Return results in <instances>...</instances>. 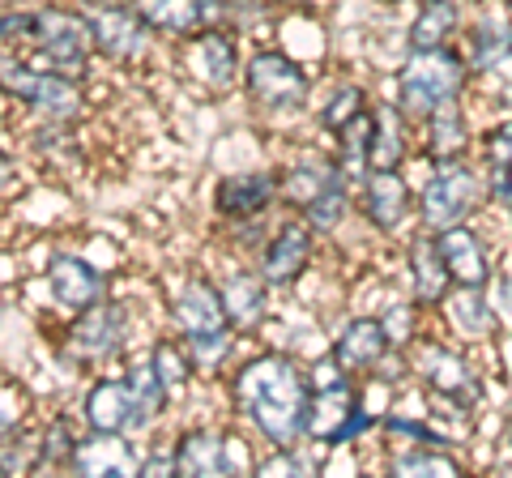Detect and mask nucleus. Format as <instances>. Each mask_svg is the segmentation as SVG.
<instances>
[{
  "instance_id": "393cba45",
  "label": "nucleus",
  "mask_w": 512,
  "mask_h": 478,
  "mask_svg": "<svg viewBox=\"0 0 512 478\" xmlns=\"http://www.w3.org/2000/svg\"><path fill=\"white\" fill-rule=\"evenodd\" d=\"M423 129V158L427 163H448V158H470L474 133H470V116L461 103H448L419 124Z\"/></svg>"
},
{
  "instance_id": "e433bc0d",
  "label": "nucleus",
  "mask_w": 512,
  "mask_h": 478,
  "mask_svg": "<svg viewBox=\"0 0 512 478\" xmlns=\"http://www.w3.org/2000/svg\"><path fill=\"white\" fill-rule=\"evenodd\" d=\"M150 359H154V368L163 372V380L171 385V393L180 389V385H188V376L197 372V368H192V355H188V346H184L180 338H167V342H158V346L150 350Z\"/></svg>"
},
{
  "instance_id": "7c9ffc66",
  "label": "nucleus",
  "mask_w": 512,
  "mask_h": 478,
  "mask_svg": "<svg viewBox=\"0 0 512 478\" xmlns=\"http://www.w3.org/2000/svg\"><path fill=\"white\" fill-rule=\"evenodd\" d=\"M124 380H128V389H133V402H137V419H141V432L158 419V414L167 410V402H171V385L163 380V372L154 368V359L146 355V359H137L133 368L124 372Z\"/></svg>"
},
{
  "instance_id": "f03ea898",
  "label": "nucleus",
  "mask_w": 512,
  "mask_h": 478,
  "mask_svg": "<svg viewBox=\"0 0 512 478\" xmlns=\"http://www.w3.org/2000/svg\"><path fill=\"white\" fill-rule=\"evenodd\" d=\"M470 77H474V69H470L466 52H461V43L410 47L393 77V103L402 107V116L410 124H423L431 111L466 99Z\"/></svg>"
},
{
  "instance_id": "473e14b6",
  "label": "nucleus",
  "mask_w": 512,
  "mask_h": 478,
  "mask_svg": "<svg viewBox=\"0 0 512 478\" xmlns=\"http://www.w3.org/2000/svg\"><path fill=\"white\" fill-rule=\"evenodd\" d=\"M389 474H402V478H453L461 474V457L453 449H436V444H406L402 453L389 457Z\"/></svg>"
},
{
  "instance_id": "20e7f679",
  "label": "nucleus",
  "mask_w": 512,
  "mask_h": 478,
  "mask_svg": "<svg viewBox=\"0 0 512 478\" xmlns=\"http://www.w3.org/2000/svg\"><path fill=\"white\" fill-rule=\"evenodd\" d=\"M0 90L30 107L35 116H43L47 124H69L86 111V90L77 77L43 69L30 56L9 52V47H0Z\"/></svg>"
},
{
  "instance_id": "a18cd8bd",
  "label": "nucleus",
  "mask_w": 512,
  "mask_h": 478,
  "mask_svg": "<svg viewBox=\"0 0 512 478\" xmlns=\"http://www.w3.org/2000/svg\"><path fill=\"white\" fill-rule=\"evenodd\" d=\"M265 5H291V9H299V5H312V0H265Z\"/></svg>"
},
{
  "instance_id": "72a5a7b5",
  "label": "nucleus",
  "mask_w": 512,
  "mask_h": 478,
  "mask_svg": "<svg viewBox=\"0 0 512 478\" xmlns=\"http://www.w3.org/2000/svg\"><path fill=\"white\" fill-rule=\"evenodd\" d=\"M367 107H372V94H367L359 82H342V86H333V90H329V99H325V103H320L316 124H320V133L338 137L350 120H359V116H363Z\"/></svg>"
},
{
  "instance_id": "4be33fe9",
  "label": "nucleus",
  "mask_w": 512,
  "mask_h": 478,
  "mask_svg": "<svg viewBox=\"0 0 512 478\" xmlns=\"http://www.w3.org/2000/svg\"><path fill=\"white\" fill-rule=\"evenodd\" d=\"M141 22H146L154 35L167 39H197L201 30L214 26V9L210 0H128Z\"/></svg>"
},
{
  "instance_id": "b1692460",
  "label": "nucleus",
  "mask_w": 512,
  "mask_h": 478,
  "mask_svg": "<svg viewBox=\"0 0 512 478\" xmlns=\"http://www.w3.org/2000/svg\"><path fill=\"white\" fill-rule=\"evenodd\" d=\"M192 65H197V77L210 90H227L244 77V60H239V47L222 26H210L192 39Z\"/></svg>"
},
{
  "instance_id": "f3484780",
  "label": "nucleus",
  "mask_w": 512,
  "mask_h": 478,
  "mask_svg": "<svg viewBox=\"0 0 512 478\" xmlns=\"http://www.w3.org/2000/svg\"><path fill=\"white\" fill-rule=\"evenodd\" d=\"M82 423H86V432H99V436L141 432L137 402H133V389H128L124 376L94 380V385L86 389V397H82Z\"/></svg>"
},
{
  "instance_id": "c03bdc74",
  "label": "nucleus",
  "mask_w": 512,
  "mask_h": 478,
  "mask_svg": "<svg viewBox=\"0 0 512 478\" xmlns=\"http://www.w3.org/2000/svg\"><path fill=\"white\" fill-rule=\"evenodd\" d=\"M256 5H265V0H210V9L222 13V18H231V13H248Z\"/></svg>"
},
{
  "instance_id": "a19ab883",
  "label": "nucleus",
  "mask_w": 512,
  "mask_h": 478,
  "mask_svg": "<svg viewBox=\"0 0 512 478\" xmlns=\"http://www.w3.org/2000/svg\"><path fill=\"white\" fill-rule=\"evenodd\" d=\"M487 201H495L500 210L512 214V163L508 167H491L487 171Z\"/></svg>"
},
{
  "instance_id": "7ed1b4c3",
  "label": "nucleus",
  "mask_w": 512,
  "mask_h": 478,
  "mask_svg": "<svg viewBox=\"0 0 512 478\" xmlns=\"http://www.w3.org/2000/svg\"><path fill=\"white\" fill-rule=\"evenodd\" d=\"M406 355H410V372L419 380V389L440 410L457 414V419H470V414L483 406L487 380L457 346H448L440 338H423L419 333V338L406 346Z\"/></svg>"
},
{
  "instance_id": "9b49d317",
  "label": "nucleus",
  "mask_w": 512,
  "mask_h": 478,
  "mask_svg": "<svg viewBox=\"0 0 512 478\" xmlns=\"http://www.w3.org/2000/svg\"><path fill=\"white\" fill-rule=\"evenodd\" d=\"M355 201H359V214L372 222L380 235H393L402 231L406 222L414 218V188L406 184L402 167L393 171H367L363 180L355 184Z\"/></svg>"
},
{
  "instance_id": "2f4dec72",
  "label": "nucleus",
  "mask_w": 512,
  "mask_h": 478,
  "mask_svg": "<svg viewBox=\"0 0 512 478\" xmlns=\"http://www.w3.org/2000/svg\"><path fill=\"white\" fill-rule=\"evenodd\" d=\"M35 444H39L35 470H73V457L82 449V427L73 419H64V414H56V419L35 436Z\"/></svg>"
},
{
  "instance_id": "a878e982",
  "label": "nucleus",
  "mask_w": 512,
  "mask_h": 478,
  "mask_svg": "<svg viewBox=\"0 0 512 478\" xmlns=\"http://www.w3.org/2000/svg\"><path fill=\"white\" fill-rule=\"evenodd\" d=\"M410 129L414 124L402 116V107L393 99H380L372 103V150H367V163L372 171H393V167H406V154H410Z\"/></svg>"
},
{
  "instance_id": "4468645a",
  "label": "nucleus",
  "mask_w": 512,
  "mask_h": 478,
  "mask_svg": "<svg viewBox=\"0 0 512 478\" xmlns=\"http://www.w3.org/2000/svg\"><path fill=\"white\" fill-rule=\"evenodd\" d=\"M312 252H316V231L303 218H286L256 252V274L269 286H291L312 265Z\"/></svg>"
},
{
  "instance_id": "c85d7f7f",
  "label": "nucleus",
  "mask_w": 512,
  "mask_h": 478,
  "mask_svg": "<svg viewBox=\"0 0 512 478\" xmlns=\"http://www.w3.org/2000/svg\"><path fill=\"white\" fill-rule=\"evenodd\" d=\"M282 201L286 205H295V210H303L316 193H325V188L333 184H342L346 180V171L338 167V158H325V154H312V158H299V163L291 167H282Z\"/></svg>"
},
{
  "instance_id": "6e6552de",
  "label": "nucleus",
  "mask_w": 512,
  "mask_h": 478,
  "mask_svg": "<svg viewBox=\"0 0 512 478\" xmlns=\"http://www.w3.org/2000/svg\"><path fill=\"white\" fill-rule=\"evenodd\" d=\"M244 94L261 111H303L312 99V77L295 56L261 47L244 60Z\"/></svg>"
},
{
  "instance_id": "f257e3e1",
  "label": "nucleus",
  "mask_w": 512,
  "mask_h": 478,
  "mask_svg": "<svg viewBox=\"0 0 512 478\" xmlns=\"http://www.w3.org/2000/svg\"><path fill=\"white\" fill-rule=\"evenodd\" d=\"M231 402L269 449H291L308 440L312 372L295 355L265 350L231 376Z\"/></svg>"
},
{
  "instance_id": "f8f14e48",
  "label": "nucleus",
  "mask_w": 512,
  "mask_h": 478,
  "mask_svg": "<svg viewBox=\"0 0 512 478\" xmlns=\"http://www.w3.org/2000/svg\"><path fill=\"white\" fill-rule=\"evenodd\" d=\"M282 201V175L269 167L222 175L214 188V210L227 222H256Z\"/></svg>"
},
{
  "instance_id": "de8ad7c7",
  "label": "nucleus",
  "mask_w": 512,
  "mask_h": 478,
  "mask_svg": "<svg viewBox=\"0 0 512 478\" xmlns=\"http://www.w3.org/2000/svg\"><path fill=\"white\" fill-rule=\"evenodd\" d=\"M504 427H508V449H512V406H508V419H504Z\"/></svg>"
},
{
  "instance_id": "4c0bfd02",
  "label": "nucleus",
  "mask_w": 512,
  "mask_h": 478,
  "mask_svg": "<svg viewBox=\"0 0 512 478\" xmlns=\"http://www.w3.org/2000/svg\"><path fill=\"white\" fill-rule=\"evenodd\" d=\"M478 158H483V171L512 163V116L487 124L483 137H478Z\"/></svg>"
},
{
  "instance_id": "9d476101",
  "label": "nucleus",
  "mask_w": 512,
  "mask_h": 478,
  "mask_svg": "<svg viewBox=\"0 0 512 478\" xmlns=\"http://www.w3.org/2000/svg\"><path fill=\"white\" fill-rule=\"evenodd\" d=\"M128 342V308L116 299H99L82 312H73V325L64 329V350L73 363H107Z\"/></svg>"
},
{
  "instance_id": "ea45409f",
  "label": "nucleus",
  "mask_w": 512,
  "mask_h": 478,
  "mask_svg": "<svg viewBox=\"0 0 512 478\" xmlns=\"http://www.w3.org/2000/svg\"><path fill=\"white\" fill-rule=\"evenodd\" d=\"M30 18H35V9H0V47H9V52H22L26 39H30Z\"/></svg>"
},
{
  "instance_id": "49530a36",
  "label": "nucleus",
  "mask_w": 512,
  "mask_h": 478,
  "mask_svg": "<svg viewBox=\"0 0 512 478\" xmlns=\"http://www.w3.org/2000/svg\"><path fill=\"white\" fill-rule=\"evenodd\" d=\"M380 5H393V9H402V5H419V0H380Z\"/></svg>"
},
{
  "instance_id": "c756f323",
  "label": "nucleus",
  "mask_w": 512,
  "mask_h": 478,
  "mask_svg": "<svg viewBox=\"0 0 512 478\" xmlns=\"http://www.w3.org/2000/svg\"><path fill=\"white\" fill-rule=\"evenodd\" d=\"M73 470L77 474H141V461H137L133 449H128L124 436L90 432V436H82V449H77V457H73Z\"/></svg>"
},
{
  "instance_id": "09e8293b",
  "label": "nucleus",
  "mask_w": 512,
  "mask_h": 478,
  "mask_svg": "<svg viewBox=\"0 0 512 478\" xmlns=\"http://www.w3.org/2000/svg\"><path fill=\"white\" fill-rule=\"evenodd\" d=\"M500 9L508 13V18H512V0H500Z\"/></svg>"
},
{
  "instance_id": "a211bd4d",
  "label": "nucleus",
  "mask_w": 512,
  "mask_h": 478,
  "mask_svg": "<svg viewBox=\"0 0 512 478\" xmlns=\"http://www.w3.org/2000/svg\"><path fill=\"white\" fill-rule=\"evenodd\" d=\"M47 291H52L60 308L82 312L107 299V274L94 261L77 257V252H52L47 257Z\"/></svg>"
},
{
  "instance_id": "79ce46f5",
  "label": "nucleus",
  "mask_w": 512,
  "mask_h": 478,
  "mask_svg": "<svg viewBox=\"0 0 512 478\" xmlns=\"http://www.w3.org/2000/svg\"><path fill=\"white\" fill-rule=\"evenodd\" d=\"M141 474H175V444L163 453H150L146 461H141Z\"/></svg>"
},
{
  "instance_id": "c9c22d12",
  "label": "nucleus",
  "mask_w": 512,
  "mask_h": 478,
  "mask_svg": "<svg viewBox=\"0 0 512 478\" xmlns=\"http://www.w3.org/2000/svg\"><path fill=\"white\" fill-rule=\"evenodd\" d=\"M39 444L35 436H26L13 419H0V474H30L35 470Z\"/></svg>"
},
{
  "instance_id": "5701e85b",
  "label": "nucleus",
  "mask_w": 512,
  "mask_h": 478,
  "mask_svg": "<svg viewBox=\"0 0 512 478\" xmlns=\"http://www.w3.org/2000/svg\"><path fill=\"white\" fill-rule=\"evenodd\" d=\"M218 295H222V308H227V321L235 333H252L269 312V282L256 269L227 274L218 282Z\"/></svg>"
},
{
  "instance_id": "8fccbe9b",
  "label": "nucleus",
  "mask_w": 512,
  "mask_h": 478,
  "mask_svg": "<svg viewBox=\"0 0 512 478\" xmlns=\"http://www.w3.org/2000/svg\"><path fill=\"white\" fill-rule=\"evenodd\" d=\"M13 5H18V0H0V9H13Z\"/></svg>"
},
{
  "instance_id": "ddd939ff",
  "label": "nucleus",
  "mask_w": 512,
  "mask_h": 478,
  "mask_svg": "<svg viewBox=\"0 0 512 478\" xmlns=\"http://www.w3.org/2000/svg\"><path fill=\"white\" fill-rule=\"evenodd\" d=\"M171 325L180 333V342H205V338H227L231 321H227V308H222V295H218V282L210 278H188L180 286L171 304Z\"/></svg>"
},
{
  "instance_id": "1a4fd4ad",
  "label": "nucleus",
  "mask_w": 512,
  "mask_h": 478,
  "mask_svg": "<svg viewBox=\"0 0 512 478\" xmlns=\"http://www.w3.org/2000/svg\"><path fill=\"white\" fill-rule=\"evenodd\" d=\"M82 18L90 26L94 39V56L111 60V65H133V60L146 56L150 47V26L141 22V13L120 0H82Z\"/></svg>"
},
{
  "instance_id": "39448f33",
  "label": "nucleus",
  "mask_w": 512,
  "mask_h": 478,
  "mask_svg": "<svg viewBox=\"0 0 512 478\" xmlns=\"http://www.w3.org/2000/svg\"><path fill=\"white\" fill-rule=\"evenodd\" d=\"M483 205H487V171H478L470 158L431 163L423 188L414 193V214H419V227L427 231H444L453 222H474Z\"/></svg>"
},
{
  "instance_id": "dca6fc26",
  "label": "nucleus",
  "mask_w": 512,
  "mask_h": 478,
  "mask_svg": "<svg viewBox=\"0 0 512 478\" xmlns=\"http://www.w3.org/2000/svg\"><path fill=\"white\" fill-rule=\"evenodd\" d=\"M393 333L384 325V316H355V321H346L342 333L333 338V363L350 376V380H367L384 359H389L393 350Z\"/></svg>"
},
{
  "instance_id": "cd10ccee",
  "label": "nucleus",
  "mask_w": 512,
  "mask_h": 478,
  "mask_svg": "<svg viewBox=\"0 0 512 478\" xmlns=\"http://www.w3.org/2000/svg\"><path fill=\"white\" fill-rule=\"evenodd\" d=\"M466 30V5L461 0H419L406 30L410 47H448Z\"/></svg>"
},
{
  "instance_id": "423d86ee",
  "label": "nucleus",
  "mask_w": 512,
  "mask_h": 478,
  "mask_svg": "<svg viewBox=\"0 0 512 478\" xmlns=\"http://www.w3.org/2000/svg\"><path fill=\"white\" fill-rule=\"evenodd\" d=\"M22 52L43 69H56L64 77L82 82L94 56V39L90 26L82 18V9H64V5H43L30 18V39Z\"/></svg>"
},
{
  "instance_id": "58836bf2",
  "label": "nucleus",
  "mask_w": 512,
  "mask_h": 478,
  "mask_svg": "<svg viewBox=\"0 0 512 478\" xmlns=\"http://www.w3.org/2000/svg\"><path fill=\"white\" fill-rule=\"evenodd\" d=\"M256 474H316V457L303 453V444H291L256 461Z\"/></svg>"
},
{
  "instance_id": "0eeeda50",
  "label": "nucleus",
  "mask_w": 512,
  "mask_h": 478,
  "mask_svg": "<svg viewBox=\"0 0 512 478\" xmlns=\"http://www.w3.org/2000/svg\"><path fill=\"white\" fill-rule=\"evenodd\" d=\"M372 410L363 397V380H325L312 385V406H308V440L316 449H342L372 432Z\"/></svg>"
},
{
  "instance_id": "bb28decb",
  "label": "nucleus",
  "mask_w": 512,
  "mask_h": 478,
  "mask_svg": "<svg viewBox=\"0 0 512 478\" xmlns=\"http://www.w3.org/2000/svg\"><path fill=\"white\" fill-rule=\"evenodd\" d=\"M235 461H231V444L222 432H184L175 440V474H192V478H222L231 474Z\"/></svg>"
},
{
  "instance_id": "412c9836",
  "label": "nucleus",
  "mask_w": 512,
  "mask_h": 478,
  "mask_svg": "<svg viewBox=\"0 0 512 478\" xmlns=\"http://www.w3.org/2000/svg\"><path fill=\"white\" fill-rule=\"evenodd\" d=\"M440 312H444V325L466 342H487L500 329V308H495L487 286H453Z\"/></svg>"
},
{
  "instance_id": "37998d69",
  "label": "nucleus",
  "mask_w": 512,
  "mask_h": 478,
  "mask_svg": "<svg viewBox=\"0 0 512 478\" xmlns=\"http://www.w3.org/2000/svg\"><path fill=\"white\" fill-rule=\"evenodd\" d=\"M18 180H22V175H18V158L0 150V197L13 193V188H18Z\"/></svg>"
},
{
  "instance_id": "f704fd0d",
  "label": "nucleus",
  "mask_w": 512,
  "mask_h": 478,
  "mask_svg": "<svg viewBox=\"0 0 512 478\" xmlns=\"http://www.w3.org/2000/svg\"><path fill=\"white\" fill-rule=\"evenodd\" d=\"M350 201H355V184L350 180H342V184H333V188H325V193H316L308 205L299 210V218L308 222V227L316 231V235H333L346 222V214H350Z\"/></svg>"
},
{
  "instance_id": "2eb2a0df",
  "label": "nucleus",
  "mask_w": 512,
  "mask_h": 478,
  "mask_svg": "<svg viewBox=\"0 0 512 478\" xmlns=\"http://www.w3.org/2000/svg\"><path fill=\"white\" fill-rule=\"evenodd\" d=\"M406 278H410L414 308H423V312H440L444 308V299H448V291H453L457 282H453V274H448V261L440 252L436 231L419 227L410 235V244H406Z\"/></svg>"
},
{
  "instance_id": "6ab92c4d",
  "label": "nucleus",
  "mask_w": 512,
  "mask_h": 478,
  "mask_svg": "<svg viewBox=\"0 0 512 478\" xmlns=\"http://www.w3.org/2000/svg\"><path fill=\"white\" fill-rule=\"evenodd\" d=\"M436 239H440V252L457 286H491L495 265H491L483 235L474 231V222H453V227L436 231Z\"/></svg>"
},
{
  "instance_id": "aec40b11",
  "label": "nucleus",
  "mask_w": 512,
  "mask_h": 478,
  "mask_svg": "<svg viewBox=\"0 0 512 478\" xmlns=\"http://www.w3.org/2000/svg\"><path fill=\"white\" fill-rule=\"evenodd\" d=\"M461 52H466L474 73H495L512 60V18L500 9H483L474 22L461 30Z\"/></svg>"
}]
</instances>
